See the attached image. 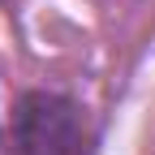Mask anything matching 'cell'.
<instances>
[{"mask_svg": "<svg viewBox=\"0 0 155 155\" xmlns=\"http://www.w3.org/2000/svg\"><path fill=\"white\" fill-rule=\"evenodd\" d=\"M9 155H86V129L73 99L30 91L13 108Z\"/></svg>", "mask_w": 155, "mask_h": 155, "instance_id": "6da1fadb", "label": "cell"}]
</instances>
